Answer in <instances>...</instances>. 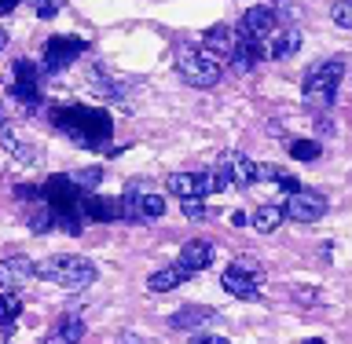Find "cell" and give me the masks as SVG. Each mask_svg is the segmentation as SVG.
Listing matches in <instances>:
<instances>
[{"label":"cell","instance_id":"6da1fadb","mask_svg":"<svg viewBox=\"0 0 352 344\" xmlns=\"http://www.w3.org/2000/svg\"><path fill=\"white\" fill-rule=\"evenodd\" d=\"M52 121L63 136H70V143L85 150H103L110 136H114V121L107 110L99 106H81V103H66L52 110Z\"/></svg>","mask_w":352,"mask_h":344},{"label":"cell","instance_id":"7a4b0ae2","mask_svg":"<svg viewBox=\"0 0 352 344\" xmlns=\"http://www.w3.org/2000/svg\"><path fill=\"white\" fill-rule=\"evenodd\" d=\"M37 279L63 286V290H85V286L96 282V264L77 257V253H59V257H48L37 264Z\"/></svg>","mask_w":352,"mask_h":344},{"label":"cell","instance_id":"3957f363","mask_svg":"<svg viewBox=\"0 0 352 344\" xmlns=\"http://www.w3.org/2000/svg\"><path fill=\"white\" fill-rule=\"evenodd\" d=\"M345 77V62L330 59V62H316L312 70L305 73V103L316 110H327L338 95V84Z\"/></svg>","mask_w":352,"mask_h":344},{"label":"cell","instance_id":"277c9868","mask_svg":"<svg viewBox=\"0 0 352 344\" xmlns=\"http://www.w3.org/2000/svg\"><path fill=\"white\" fill-rule=\"evenodd\" d=\"M176 73L195 88H213L220 81V59H213L206 48L180 44V48H176Z\"/></svg>","mask_w":352,"mask_h":344},{"label":"cell","instance_id":"5b68a950","mask_svg":"<svg viewBox=\"0 0 352 344\" xmlns=\"http://www.w3.org/2000/svg\"><path fill=\"white\" fill-rule=\"evenodd\" d=\"M220 286H224V293L239 297V301H257L261 297V268L253 260H235L224 271Z\"/></svg>","mask_w":352,"mask_h":344},{"label":"cell","instance_id":"8992f818","mask_svg":"<svg viewBox=\"0 0 352 344\" xmlns=\"http://www.w3.org/2000/svg\"><path fill=\"white\" fill-rule=\"evenodd\" d=\"M11 95L22 103V110H37L41 103V77H37V66H33L30 59H19L15 66H11Z\"/></svg>","mask_w":352,"mask_h":344},{"label":"cell","instance_id":"52a82bcc","mask_svg":"<svg viewBox=\"0 0 352 344\" xmlns=\"http://www.w3.org/2000/svg\"><path fill=\"white\" fill-rule=\"evenodd\" d=\"M283 213L290 220H297V224H316V220L327 213V198L319 191H308V187H297L294 194H286Z\"/></svg>","mask_w":352,"mask_h":344},{"label":"cell","instance_id":"ba28073f","mask_svg":"<svg viewBox=\"0 0 352 344\" xmlns=\"http://www.w3.org/2000/svg\"><path fill=\"white\" fill-rule=\"evenodd\" d=\"M85 51H88V41L85 37H52L48 44H44V70L59 73L70 62L81 59Z\"/></svg>","mask_w":352,"mask_h":344},{"label":"cell","instance_id":"9c48e42d","mask_svg":"<svg viewBox=\"0 0 352 344\" xmlns=\"http://www.w3.org/2000/svg\"><path fill=\"white\" fill-rule=\"evenodd\" d=\"M33 279H37V264H33L30 257H8V260H0V290L19 293V290H26Z\"/></svg>","mask_w":352,"mask_h":344},{"label":"cell","instance_id":"30bf717a","mask_svg":"<svg viewBox=\"0 0 352 344\" xmlns=\"http://www.w3.org/2000/svg\"><path fill=\"white\" fill-rule=\"evenodd\" d=\"M81 213H85L88 224H114V220L121 216V202L118 198H103V194L88 191L81 198Z\"/></svg>","mask_w":352,"mask_h":344},{"label":"cell","instance_id":"8fae6325","mask_svg":"<svg viewBox=\"0 0 352 344\" xmlns=\"http://www.w3.org/2000/svg\"><path fill=\"white\" fill-rule=\"evenodd\" d=\"M0 147H4L15 161H22V165H33L41 158V147H37V143H30L15 125H0Z\"/></svg>","mask_w":352,"mask_h":344},{"label":"cell","instance_id":"7c38bea8","mask_svg":"<svg viewBox=\"0 0 352 344\" xmlns=\"http://www.w3.org/2000/svg\"><path fill=\"white\" fill-rule=\"evenodd\" d=\"M275 26H279L275 11H272V8H264V4H257V8H250L246 15H242L239 33H246V37H253V41H268L272 33H275Z\"/></svg>","mask_w":352,"mask_h":344},{"label":"cell","instance_id":"4fadbf2b","mask_svg":"<svg viewBox=\"0 0 352 344\" xmlns=\"http://www.w3.org/2000/svg\"><path fill=\"white\" fill-rule=\"evenodd\" d=\"M217 169H224V176H228V180L235 183V187L257 183V161H250L246 154H224Z\"/></svg>","mask_w":352,"mask_h":344},{"label":"cell","instance_id":"5bb4252c","mask_svg":"<svg viewBox=\"0 0 352 344\" xmlns=\"http://www.w3.org/2000/svg\"><path fill=\"white\" fill-rule=\"evenodd\" d=\"M297 48H301V30H279L264 41V59H290V55H297Z\"/></svg>","mask_w":352,"mask_h":344},{"label":"cell","instance_id":"9a60e30c","mask_svg":"<svg viewBox=\"0 0 352 344\" xmlns=\"http://www.w3.org/2000/svg\"><path fill=\"white\" fill-rule=\"evenodd\" d=\"M209 264H213V242H206V238H191V242H184V249H180V268L187 271H206Z\"/></svg>","mask_w":352,"mask_h":344},{"label":"cell","instance_id":"2e32d148","mask_svg":"<svg viewBox=\"0 0 352 344\" xmlns=\"http://www.w3.org/2000/svg\"><path fill=\"white\" fill-rule=\"evenodd\" d=\"M235 41H239V33L231 30V26H213V30H206V41H202V48L213 55V59H231V51H235Z\"/></svg>","mask_w":352,"mask_h":344},{"label":"cell","instance_id":"e0dca14e","mask_svg":"<svg viewBox=\"0 0 352 344\" xmlns=\"http://www.w3.org/2000/svg\"><path fill=\"white\" fill-rule=\"evenodd\" d=\"M264 59V41H253V37H246V33H239V41H235V51H231V66L235 70H253Z\"/></svg>","mask_w":352,"mask_h":344},{"label":"cell","instance_id":"ac0fdd59","mask_svg":"<svg viewBox=\"0 0 352 344\" xmlns=\"http://www.w3.org/2000/svg\"><path fill=\"white\" fill-rule=\"evenodd\" d=\"M147 191H151V187L143 180H129L125 194H121V220H129V224H143V220H140V202H143V194H147Z\"/></svg>","mask_w":352,"mask_h":344},{"label":"cell","instance_id":"d6986e66","mask_svg":"<svg viewBox=\"0 0 352 344\" xmlns=\"http://www.w3.org/2000/svg\"><path fill=\"white\" fill-rule=\"evenodd\" d=\"M191 279V271L187 268H165V271H154L151 279H147V290H154V293H173V290H180V286Z\"/></svg>","mask_w":352,"mask_h":344},{"label":"cell","instance_id":"ffe728a7","mask_svg":"<svg viewBox=\"0 0 352 344\" xmlns=\"http://www.w3.org/2000/svg\"><path fill=\"white\" fill-rule=\"evenodd\" d=\"M217 319V312L213 308H202V304H187V308H180L169 323L176 326V330H198V326H206V323H213Z\"/></svg>","mask_w":352,"mask_h":344},{"label":"cell","instance_id":"44dd1931","mask_svg":"<svg viewBox=\"0 0 352 344\" xmlns=\"http://www.w3.org/2000/svg\"><path fill=\"white\" fill-rule=\"evenodd\" d=\"M81 341H85V319L70 312L55 330V344H81Z\"/></svg>","mask_w":352,"mask_h":344},{"label":"cell","instance_id":"7402d4cb","mask_svg":"<svg viewBox=\"0 0 352 344\" xmlns=\"http://www.w3.org/2000/svg\"><path fill=\"white\" fill-rule=\"evenodd\" d=\"M283 216H286V213H283L279 205H261L257 213H253V220H250V224L257 227L261 235H272V231H275V227L283 224Z\"/></svg>","mask_w":352,"mask_h":344},{"label":"cell","instance_id":"603a6c76","mask_svg":"<svg viewBox=\"0 0 352 344\" xmlns=\"http://www.w3.org/2000/svg\"><path fill=\"white\" fill-rule=\"evenodd\" d=\"M19 312H22V301H19V293H8V290H0V326H8V330H11V323L19 319Z\"/></svg>","mask_w":352,"mask_h":344},{"label":"cell","instance_id":"cb8c5ba5","mask_svg":"<svg viewBox=\"0 0 352 344\" xmlns=\"http://www.w3.org/2000/svg\"><path fill=\"white\" fill-rule=\"evenodd\" d=\"M158 216H165V198L147 191V194H143V202H140V220H158Z\"/></svg>","mask_w":352,"mask_h":344},{"label":"cell","instance_id":"d4e9b609","mask_svg":"<svg viewBox=\"0 0 352 344\" xmlns=\"http://www.w3.org/2000/svg\"><path fill=\"white\" fill-rule=\"evenodd\" d=\"M290 154H294L297 161H316L319 154H323V147H319L316 139H294L290 143Z\"/></svg>","mask_w":352,"mask_h":344},{"label":"cell","instance_id":"484cf974","mask_svg":"<svg viewBox=\"0 0 352 344\" xmlns=\"http://www.w3.org/2000/svg\"><path fill=\"white\" fill-rule=\"evenodd\" d=\"M70 180L88 194V191H96V187H99V180H103V169H81V172H70Z\"/></svg>","mask_w":352,"mask_h":344},{"label":"cell","instance_id":"4316f807","mask_svg":"<svg viewBox=\"0 0 352 344\" xmlns=\"http://www.w3.org/2000/svg\"><path fill=\"white\" fill-rule=\"evenodd\" d=\"M30 8L37 11V19H55L66 8V0H30Z\"/></svg>","mask_w":352,"mask_h":344},{"label":"cell","instance_id":"83f0119b","mask_svg":"<svg viewBox=\"0 0 352 344\" xmlns=\"http://www.w3.org/2000/svg\"><path fill=\"white\" fill-rule=\"evenodd\" d=\"M330 19H334L341 30H352V0H338V4L330 8Z\"/></svg>","mask_w":352,"mask_h":344},{"label":"cell","instance_id":"f1b7e54d","mask_svg":"<svg viewBox=\"0 0 352 344\" xmlns=\"http://www.w3.org/2000/svg\"><path fill=\"white\" fill-rule=\"evenodd\" d=\"M184 216L187 220H209L213 213H209L206 205H198V198H187V202H184Z\"/></svg>","mask_w":352,"mask_h":344},{"label":"cell","instance_id":"f546056e","mask_svg":"<svg viewBox=\"0 0 352 344\" xmlns=\"http://www.w3.org/2000/svg\"><path fill=\"white\" fill-rule=\"evenodd\" d=\"M283 169H275V165H257V180H279Z\"/></svg>","mask_w":352,"mask_h":344},{"label":"cell","instance_id":"4dcf8cb0","mask_svg":"<svg viewBox=\"0 0 352 344\" xmlns=\"http://www.w3.org/2000/svg\"><path fill=\"white\" fill-rule=\"evenodd\" d=\"M275 183H279V187H283V191H286V194H294V191H297V187H301V183H297V180H294V176H286V172H283V176H279V180H275Z\"/></svg>","mask_w":352,"mask_h":344},{"label":"cell","instance_id":"1f68e13d","mask_svg":"<svg viewBox=\"0 0 352 344\" xmlns=\"http://www.w3.org/2000/svg\"><path fill=\"white\" fill-rule=\"evenodd\" d=\"M195 344H231L228 337H217V334H198Z\"/></svg>","mask_w":352,"mask_h":344},{"label":"cell","instance_id":"d6a6232c","mask_svg":"<svg viewBox=\"0 0 352 344\" xmlns=\"http://www.w3.org/2000/svg\"><path fill=\"white\" fill-rule=\"evenodd\" d=\"M19 8V0H0V15H11Z\"/></svg>","mask_w":352,"mask_h":344},{"label":"cell","instance_id":"836d02e7","mask_svg":"<svg viewBox=\"0 0 352 344\" xmlns=\"http://www.w3.org/2000/svg\"><path fill=\"white\" fill-rule=\"evenodd\" d=\"M228 220H231V227H246V213H231Z\"/></svg>","mask_w":352,"mask_h":344},{"label":"cell","instance_id":"e575fe53","mask_svg":"<svg viewBox=\"0 0 352 344\" xmlns=\"http://www.w3.org/2000/svg\"><path fill=\"white\" fill-rule=\"evenodd\" d=\"M4 48H8V33L0 30V51H4Z\"/></svg>","mask_w":352,"mask_h":344},{"label":"cell","instance_id":"d590c367","mask_svg":"<svg viewBox=\"0 0 352 344\" xmlns=\"http://www.w3.org/2000/svg\"><path fill=\"white\" fill-rule=\"evenodd\" d=\"M0 344H8V326H0Z\"/></svg>","mask_w":352,"mask_h":344},{"label":"cell","instance_id":"8d00e7d4","mask_svg":"<svg viewBox=\"0 0 352 344\" xmlns=\"http://www.w3.org/2000/svg\"><path fill=\"white\" fill-rule=\"evenodd\" d=\"M305 344H323V341H316V337H312V341H305Z\"/></svg>","mask_w":352,"mask_h":344}]
</instances>
